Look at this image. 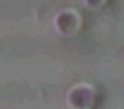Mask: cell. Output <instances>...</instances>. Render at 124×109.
<instances>
[{
  "label": "cell",
  "instance_id": "cell-1",
  "mask_svg": "<svg viewBox=\"0 0 124 109\" xmlns=\"http://www.w3.org/2000/svg\"><path fill=\"white\" fill-rule=\"evenodd\" d=\"M87 4H90V6H98L100 3H101V0H84Z\"/></svg>",
  "mask_w": 124,
  "mask_h": 109
}]
</instances>
